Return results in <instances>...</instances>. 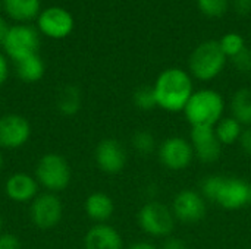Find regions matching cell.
Segmentation results:
<instances>
[{"label":"cell","instance_id":"25","mask_svg":"<svg viewBox=\"0 0 251 249\" xmlns=\"http://www.w3.org/2000/svg\"><path fill=\"white\" fill-rule=\"evenodd\" d=\"M221 48L225 53L226 57L232 59L234 56H237L240 51H243L247 45L244 41V37L238 32H228L225 34L221 40H219Z\"/></svg>","mask_w":251,"mask_h":249},{"label":"cell","instance_id":"6","mask_svg":"<svg viewBox=\"0 0 251 249\" xmlns=\"http://www.w3.org/2000/svg\"><path fill=\"white\" fill-rule=\"evenodd\" d=\"M72 172L65 157L56 153L44 154L35 167V179L47 192L57 194L65 191L71 183Z\"/></svg>","mask_w":251,"mask_h":249},{"label":"cell","instance_id":"33","mask_svg":"<svg viewBox=\"0 0 251 249\" xmlns=\"http://www.w3.org/2000/svg\"><path fill=\"white\" fill-rule=\"evenodd\" d=\"M126 249H160L157 245H154L153 242H149V241H138V242H134L131 244Z\"/></svg>","mask_w":251,"mask_h":249},{"label":"cell","instance_id":"29","mask_svg":"<svg viewBox=\"0 0 251 249\" xmlns=\"http://www.w3.org/2000/svg\"><path fill=\"white\" fill-rule=\"evenodd\" d=\"M240 145H241L243 151H244L249 157H251V126L244 128L243 135H241V138H240Z\"/></svg>","mask_w":251,"mask_h":249},{"label":"cell","instance_id":"23","mask_svg":"<svg viewBox=\"0 0 251 249\" xmlns=\"http://www.w3.org/2000/svg\"><path fill=\"white\" fill-rule=\"evenodd\" d=\"M131 144L140 156H150L157 150V141L154 135L147 129L137 131L131 138Z\"/></svg>","mask_w":251,"mask_h":249},{"label":"cell","instance_id":"9","mask_svg":"<svg viewBox=\"0 0 251 249\" xmlns=\"http://www.w3.org/2000/svg\"><path fill=\"white\" fill-rule=\"evenodd\" d=\"M38 45H40L38 32L29 25L10 26L3 41L4 51L15 62L37 54Z\"/></svg>","mask_w":251,"mask_h":249},{"label":"cell","instance_id":"31","mask_svg":"<svg viewBox=\"0 0 251 249\" xmlns=\"http://www.w3.org/2000/svg\"><path fill=\"white\" fill-rule=\"evenodd\" d=\"M160 249H185V244L182 239H178L175 236H168L163 242V247Z\"/></svg>","mask_w":251,"mask_h":249},{"label":"cell","instance_id":"8","mask_svg":"<svg viewBox=\"0 0 251 249\" xmlns=\"http://www.w3.org/2000/svg\"><path fill=\"white\" fill-rule=\"evenodd\" d=\"M171 210L176 222L184 225H196L207 214V201L194 189H181L172 200Z\"/></svg>","mask_w":251,"mask_h":249},{"label":"cell","instance_id":"3","mask_svg":"<svg viewBox=\"0 0 251 249\" xmlns=\"http://www.w3.org/2000/svg\"><path fill=\"white\" fill-rule=\"evenodd\" d=\"M182 113L191 128H215L225 116V98L212 88L196 90Z\"/></svg>","mask_w":251,"mask_h":249},{"label":"cell","instance_id":"1","mask_svg":"<svg viewBox=\"0 0 251 249\" xmlns=\"http://www.w3.org/2000/svg\"><path fill=\"white\" fill-rule=\"evenodd\" d=\"M200 194L207 203H213L228 211L243 210L251 205V183L237 176L210 175L203 179Z\"/></svg>","mask_w":251,"mask_h":249},{"label":"cell","instance_id":"4","mask_svg":"<svg viewBox=\"0 0 251 249\" xmlns=\"http://www.w3.org/2000/svg\"><path fill=\"white\" fill-rule=\"evenodd\" d=\"M228 57L221 48L219 41L206 40L200 43L188 59V72L199 81H212L218 78L226 66Z\"/></svg>","mask_w":251,"mask_h":249},{"label":"cell","instance_id":"16","mask_svg":"<svg viewBox=\"0 0 251 249\" xmlns=\"http://www.w3.org/2000/svg\"><path fill=\"white\" fill-rule=\"evenodd\" d=\"M85 249H124L121 233L110 225H94L84 238Z\"/></svg>","mask_w":251,"mask_h":249},{"label":"cell","instance_id":"30","mask_svg":"<svg viewBox=\"0 0 251 249\" xmlns=\"http://www.w3.org/2000/svg\"><path fill=\"white\" fill-rule=\"evenodd\" d=\"M232 4H234V10L241 16L251 13V0H234Z\"/></svg>","mask_w":251,"mask_h":249},{"label":"cell","instance_id":"10","mask_svg":"<svg viewBox=\"0 0 251 249\" xmlns=\"http://www.w3.org/2000/svg\"><path fill=\"white\" fill-rule=\"evenodd\" d=\"M63 216V205L56 194L44 192L37 195L29 207V217L35 227L50 230L56 227Z\"/></svg>","mask_w":251,"mask_h":249},{"label":"cell","instance_id":"7","mask_svg":"<svg viewBox=\"0 0 251 249\" xmlns=\"http://www.w3.org/2000/svg\"><path fill=\"white\" fill-rule=\"evenodd\" d=\"M157 156L162 166L172 172H181L191 166L194 157L190 139L184 136H169L157 147Z\"/></svg>","mask_w":251,"mask_h":249},{"label":"cell","instance_id":"34","mask_svg":"<svg viewBox=\"0 0 251 249\" xmlns=\"http://www.w3.org/2000/svg\"><path fill=\"white\" fill-rule=\"evenodd\" d=\"M7 31H9L7 23L4 22L3 18H0V43H1V44H3V41H4V37H6Z\"/></svg>","mask_w":251,"mask_h":249},{"label":"cell","instance_id":"32","mask_svg":"<svg viewBox=\"0 0 251 249\" xmlns=\"http://www.w3.org/2000/svg\"><path fill=\"white\" fill-rule=\"evenodd\" d=\"M9 75V66H7V60L4 59V56L0 54V87L6 82Z\"/></svg>","mask_w":251,"mask_h":249},{"label":"cell","instance_id":"17","mask_svg":"<svg viewBox=\"0 0 251 249\" xmlns=\"http://www.w3.org/2000/svg\"><path fill=\"white\" fill-rule=\"evenodd\" d=\"M85 214L90 220L99 223H106L115 211V203L110 195L104 192H93L87 197L84 203Z\"/></svg>","mask_w":251,"mask_h":249},{"label":"cell","instance_id":"11","mask_svg":"<svg viewBox=\"0 0 251 249\" xmlns=\"http://www.w3.org/2000/svg\"><path fill=\"white\" fill-rule=\"evenodd\" d=\"M94 160L101 172L107 175H116L125 169L128 154L121 141L115 138H106L97 144Z\"/></svg>","mask_w":251,"mask_h":249},{"label":"cell","instance_id":"19","mask_svg":"<svg viewBox=\"0 0 251 249\" xmlns=\"http://www.w3.org/2000/svg\"><path fill=\"white\" fill-rule=\"evenodd\" d=\"M7 15L18 22L34 19L40 10V0H3Z\"/></svg>","mask_w":251,"mask_h":249},{"label":"cell","instance_id":"5","mask_svg":"<svg viewBox=\"0 0 251 249\" xmlns=\"http://www.w3.org/2000/svg\"><path fill=\"white\" fill-rule=\"evenodd\" d=\"M137 222L146 235L156 239H166L171 236L176 223L171 207L157 200H150L140 208Z\"/></svg>","mask_w":251,"mask_h":249},{"label":"cell","instance_id":"22","mask_svg":"<svg viewBox=\"0 0 251 249\" xmlns=\"http://www.w3.org/2000/svg\"><path fill=\"white\" fill-rule=\"evenodd\" d=\"M82 104L81 92L76 87L68 85L57 95V110L65 116H74L79 112Z\"/></svg>","mask_w":251,"mask_h":249},{"label":"cell","instance_id":"13","mask_svg":"<svg viewBox=\"0 0 251 249\" xmlns=\"http://www.w3.org/2000/svg\"><path fill=\"white\" fill-rule=\"evenodd\" d=\"M31 136L29 122L16 113L0 117V148L16 150L24 147Z\"/></svg>","mask_w":251,"mask_h":249},{"label":"cell","instance_id":"12","mask_svg":"<svg viewBox=\"0 0 251 249\" xmlns=\"http://www.w3.org/2000/svg\"><path fill=\"white\" fill-rule=\"evenodd\" d=\"M190 142L193 145L194 157L204 164L216 163L222 156L224 145L218 139L215 128H204V126L191 128Z\"/></svg>","mask_w":251,"mask_h":249},{"label":"cell","instance_id":"2","mask_svg":"<svg viewBox=\"0 0 251 249\" xmlns=\"http://www.w3.org/2000/svg\"><path fill=\"white\" fill-rule=\"evenodd\" d=\"M153 90L157 107L168 113L184 112L190 97L196 91L193 76L181 68H168L160 72L153 84Z\"/></svg>","mask_w":251,"mask_h":249},{"label":"cell","instance_id":"18","mask_svg":"<svg viewBox=\"0 0 251 249\" xmlns=\"http://www.w3.org/2000/svg\"><path fill=\"white\" fill-rule=\"evenodd\" d=\"M231 116L244 128L251 126V90L240 88L231 98Z\"/></svg>","mask_w":251,"mask_h":249},{"label":"cell","instance_id":"26","mask_svg":"<svg viewBox=\"0 0 251 249\" xmlns=\"http://www.w3.org/2000/svg\"><path fill=\"white\" fill-rule=\"evenodd\" d=\"M200 12L209 18H221L228 12L229 0H197Z\"/></svg>","mask_w":251,"mask_h":249},{"label":"cell","instance_id":"28","mask_svg":"<svg viewBox=\"0 0 251 249\" xmlns=\"http://www.w3.org/2000/svg\"><path fill=\"white\" fill-rule=\"evenodd\" d=\"M0 249H22L21 241L13 233H0Z\"/></svg>","mask_w":251,"mask_h":249},{"label":"cell","instance_id":"14","mask_svg":"<svg viewBox=\"0 0 251 249\" xmlns=\"http://www.w3.org/2000/svg\"><path fill=\"white\" fill-rule=\"evenodd\" d=\"M38 28L47 37L65 38L74 29V18L62 7H49L40 15Z\"/></svg>","mask_w":251,"mask_h":249},{"label":"cell","instance_id":"27","mask_svg":"<svg viewBox=\"0 0 251 249\" xmlns=\"http://www.w3.org/2000/svg\"><path fill=\"white\" fill-rule=\"evenodd\" d=\"M234 68L241 73H250L251 72V50L246 47L243 51H240L237 56L231 59Z\"/></svg>","mask_w":251,"mask_h":249},{"label":"cell","instance_id":"35","mask_svg":"<svg viewBox=\"0 0 251 249\" xmlns=\"http://www.w3.org/2000/svg\"><path fill=\"white\" fill-rule=\"evenodd\" d=\"M3 166H4V158H3V154L0 153V170L3 169Z\"/></svg>","mask_w":251,"mask_h":249},{"label":"cell","instance_id":"21","mask_svg":"<svg viewBox=\"0 0 251 249\" xmlns=\"http://www.w3.org/2000/svg\"><path fill=\"white\" fill-rule=\"evenodd\" d=\"M244 126L232 116H224L215 126V132L222 145H234L240 142Z\"/></svg>","mask_w":251,"mask_h":249},{"label":"cell","instance_id":"24","mask_svg":"<svg viewBox=\"0 0 251 249\" xmlns=\"http://www.w3.org/2000/svg\"><path fill=\"white\" fill-rule=\"evenodd\" d=\"M132 103L138 110L150 112L157 107L153 85H141L132 94Z\"/></svg>","mask_w":251,"mask_h":249},{"label":"cell","instance_id":"36","mask_svg":"<svg viewBox=\"0 0 251 249\" xmlns=\"http://www.w3.org/2000/svg\"><path fill=\"white\" fill-rule=\"evenodd\" d=\"M1 229H3V219H1V214H0V233H1Z\"/></svg>","mask_w":251,"mask_h":249},{"label":"cell","instance_id":"20","mask_svg":"<svg viewBox=\"0 0 251 249\" xmlns=\"http://www.w3.org/2000/svg\"><path fill=\"white\" fill-rule=\"evenodd\" d=\"M15 70L19 79L25 82H37L43 78L46 68L41 57L38 54H32L15 62Z\"/></svg>","mask_w":251,"mask_h":249},{"label":"cell","instance_id":"15","mask_svg":"<svg viewBox=\"0 0 251 249\" xmlns=\"http://www.w3.org/2000/svg\"><path fill=\"white\" fill-rule=\"evenodd\" d=\"M38 182L34 176L18 172L13 173L10 178H7L4 183V192L6 197L18 204L32 203L35 197L38 195Z\"/></svg>","mask_w":251,"mask_h":249}]
</instances>
